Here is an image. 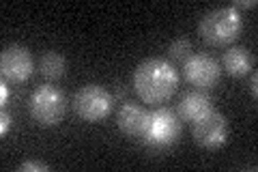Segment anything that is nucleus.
I'll list each match as a JSON object with an SVG mask.
<instances>
[{
    "label": "nucleus",
    "instance_id": "6",
    "mask_svg": "<svg viewBox=\"0 0 258 172\" xmlns=\"http://www.w3.org/2000/svg\"><path fill=\"white\" fill-rule=\"evenodd\" d=\"M191 136L196 144L205 146V149H220L228 140V121L222 112L213 108L203 119L191 123Z\"/></svg>",
    "mask_w": 258,
    "mask_h": 172
},
{
    "label": "nucleus",
    "instance_id": "12",
    "mask_svg": "<svg viewBox=\"0 0 258 172\" xmlns=\"http://www.w3.org/2000/svg\"><path fill=\"white\" fill-rule=\"evenodd\" d=\"M39 69L41 73L47 78V80H58L64 76V71H67V61H64V56L60 52H45L41 56V61H39Z\"/></svg>",
    "mask_w": 258,
    "mask_h": 172
},
{
    "label": "nucleus",
    "instance_id": "5",
    "mask_svg": "<svg viewBox=\"0 0 258 172\" xmlns=\"http://www.w3.org/2000/svg\"><path fill=\"white\" fill-rule=\"evenodd\" d=\"M181 134V119L176 117V112L170 108H155L149 112L147 129H144L142 138L153 146H168L176 140V136Z\"/></svg>",
    "mask_w": 258,
    "mask_h": 172
},
{
    "label": "nucleus",
    "instance_id": "3",
    "mask_svg": "<svg viewBox=\"0 0 258 172\" xmlns=\"http://www.w3.org/2000/svg\"><path fill=\"white\" fill-rule=\"evenodd\" d=\"M28 112L41 125H56L64 119L67 112V97L60 88L52 84H41L28 97Z\"/></svg>",
    "mask_w": 258,
    "mask_h": 172
},
{
    "label": "nucleus",
    "instance_id": "9",
    "mask_svg": "<svg viewBox=\"0 0 258 172\" xmlns=\"http://www.w3.org/2000/svg\"><path fill=\"white\" fill-rule=\"evenodd\" d=\"M147 121H149V110L132 99L123 101V105L116 112L118 129L125 136H142L144 129H147Z\"/></svg>",
    "mask_w": 258,
    "mask_h": 172
},
{
    "label": "nucleus",
    "instance_id": "18",
    "mask_svg": "<svg viewBox=\"0 0 258 172\" xmlns=\"http://www.w3.org/2000/svg\"><path fill=\"white\" fill-rule=\"evenodd\" d=\"M256 3L254 0H243V3H232V7H235V9L239 11V9H245V7H254Z\"/></svg>",
    "mask_w": 258,
    "mask_h": 172
},
{
    "label": "nucleus",
    "instance_id": "15",
    "mask_svg": "<svg viewBox=\"0 0 258 172\" xmlns=\"http://www.w3.org/2000/svg\"><path fill=\"white\" fill-rule=\"evenodd\" d=\"M0 119H3V123H0V132H3V134H7V132H9V127H11V114L9 112H5L3 110V117H0Z\"/></svg>",
    "mask_w": 258,
    "mask_h": 172
},
{
    "label": "nucleus",
    "instance_id": "1",
    "mask_svg": "<svg viewBox=\"0 0 258 172\" xmlns=\"http://www.w3.org/2000/svg\"><path fill=\"white\" fill-rule=\"evenodd\" d=\"M179 69L166 59H147L134 71V88L140 99L151 105H161L168 101L179 88Z\"/></svg>",
    "mask_w": 258,
    "mask_h": 172
},
{
    "label": "nucleus",
    "instance_id": "13",
    "mask_svg": "<svg viewBox=\"0 0 258 172\" xmlns=\"http://www.w3.org/2000/svg\"><path fill=\"white\" fill-rule=\"evenodd\" d=\"M168 54H170V59L172 61H181V63H185L189 59V56L194 54V50H191V41L189 39H174L172 43H170V47H168Z\"/></svg>",
    "mask_w": 258,
    "mask_h": 172
},
{
    "label": "nucleus",
    "instance_id": "17",
    "mask_svg": "<svg viewBox=\"0 0 258 172\" xmlns=\"http://www.w3.org/2000/svg\"><path fill=\"white\" fill-rule=\"evenodd\" d=\"M0 95H3V105H5L7 99H9V86H7V82H3V84H0Z\"/></svg>",
    "mask_w": 258,
    "mask_h": 172
},
{
    "label": "nucleus",
    "instance_id": "4",
    "mask_svg": "<svg viewBox=\"0 0 258 172\" xmlns=\"http://www.w3.org/2000/svg\"><path fill=\"white\" fill-rule=\"evenodd\" d=\"M114 97L101 84H84L74 97V110L82 121L97 123L112 114Z\"/></svg>",
    "mask_w": 258,
    "mask_h": 172
},
{
    "label": "nucleus",
    "instance_id": "2",
    "mask_svg": "<svg viewBox=\"0 0 258 172\" xmlns=\"http://www.w3.org/2000/svg\"><path fill=\"white\" fill-rule=\"evenodd\" d=\"M241 28H243V20L241 13L232 5L217 7L205 13L198 22V32L209 45H228L232 43Z\"/></svg>",
    "mask_w": 258,
    "mask_h": 172
},
{
    "label": "nucleus",
    "instance_id": "10",
    "mask_svg": "<svg viewBox=\"0 0 258 172\" xmlns=\"http://www.w3.org/2000/svg\"><path fill=\"white\" fill-rule=\"evenodd\" d=\"M211 110H213L211 97H209V93L200 91V88L185 93L179 103V117H181V121H187V123L203 119L205 114H209Z\"/></svg>",
    "mask_w": 258,
    "mask_h": 172
},
{
    "label": "nucleus",
    "instance_id": "14",
    "mask_svg": "<svg viewBox=\"0 0 258 172\" xmlns=\"http://www.w3.org/2000/svg\"><path fill=\"white\" fill-rule=\"evenodd\" d=\"M20 170H26V172H32V170L45 172V170H50V166L43 163V161H24V163H20Z\"/></svg>",
    "mask_w": 258,
    "mask_h": 172
},
{
    "label": "nucleus",
    "instance_id": "16",
    "mask_svg": "<svg viewBox=\"0 0 258 172\" xmlns=\"http://www.w3.org/2000/svg\"><path fill=\"white\" fill-rule=\"evenodd\" d=\"M256 84H258V78H256V73H252V78H249V91H252V97H254V99H256V95H258Z\"/></svg>",
    "mask_w": 258,
    "mask_h": 172
},
{
    "label": "nucleus",
    "instance_id": "8",
    "mask_svg": "<svg viewBox=\"0 0 258 172\" xmlns=\"http://www.w3.org/2000/svg\"><path fill=\"white\" fill-rule=\"evenodd\" d=\"M0 71L11 82H26L35 71V61L28 47L24 45H9L0 56Z\"/></svg>",
    "mask_w": 258,
    "mask_h": 172
},
{
    "label": "nucleus",
    "instance_id": "11",
    "mask_svg": "<svg viewBox=\"0 0 258 172\" xmlns=\"http://www.w3.org/2000/svg\"><path fill=\"white\" fill-rule=\"evenodd\" d=\"M254 65V56L249 54L245 47H228L224 52V69L230 73V76H245L249 73Z\"/></svg>",
    "mask_w": 258,
    "mask_h": 172
},
{
    "label": "nucleus",
    "instance_id": "7",
    "mask_svg": "<svg viewBox=\"0 0 258 172\" xmlns=\"http://www.w3.org/2000/svg\"><path fill=\"white\" fill-rule=\"evenodd\" d=\"M222 69L213 56L209 54H191L187 61L183 63V78L189 82L191 86L200 88V91H209L220 82Z\"/></svg>",
    "mask_w": 258,
    "mask_h": 172
}]
</instances>
